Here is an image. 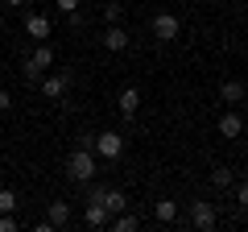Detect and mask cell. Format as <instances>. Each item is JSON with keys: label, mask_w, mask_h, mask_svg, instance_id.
<instances>
[{"label": "cell", "mask_w": 248, "mask_h": 232, "mask_svg": "<svg viewBox=\"0 0 248 232\" xmlns=\"http://www.w3.org/2000/svg\"><path fill=\"white\" fill-rule=\"evenodd\" d=\"M95 174H99V166H95V149H83V145H79V149L66 158V179H71V182H83V187H87Z\"/></svg>", "instance_id": "obj_1"}, {"label": "cell", "mask_w": 248, "mask_h": 232, "mask_svg": "<svg viewBox=\"0 0 248 232\" xmlns=\"http://www.w3.org/2000/svg\"><path fill=\"white\" fill-rule=\"evenodd\" d=\"M215 224H219V215H215V203H207V199H195V203H190V228L211 232Z\"/></svg>", "instance_id": "obj_2"}, {"label": "cell", "mask_w": 248, "mask_h": 232, "mask_svg": "<svg viewBox=\"0 0 248 232\" xmlns=\"http://www.w3.org/2000/svg\"><path fill=\"white\" fill-rule=\"evenodd\" d=\"M120 153H124V137H120V133H112V129L95 133V158H108V162H116Z\"/></svg>", "instance_id": "obj_3"}, {"label": "cell", "mask_w": 248, "mask_h": 232, "mask_svg": "<svg viewBox=\"0 0 248 232\" xmlns=\"http://www.w3.org/2000/svg\"><path fill=\"white\" fill-rule=\"evenodd\" d=\"M37 87H42L46 99H66V91H71V75H66V71H54V75H46Z\"/></svg>", "instance_id": "obj_4"}, {"label": "cell", "mask_w": 248, "mask_h": 232, "mask_svg": "<svg viewBox=\"0 0 248 232\" xmlns=\"http://www.w3.org/2000/svg\"><path fill=\"white\" fill-rule=\"evenodd\" d=\"M149 29H153V37H157V42H174V37L182 33V21H178L174 13H157Z\"/></svg>", "instance_id": "obj_5"}, {"label": "cell", "mask_w": 248, "mask_h": 232, "mask_svg": "<svg viewBox=\"0 0 248 232\" xmlns=\"http://www.w3.org/2000/svg\"><path fill=\"white\" fill-rule=\"evenodd\" d=\"M50 33H54V25H50V17H46V13H29V17H25V37L46 42Z\"/></svg>", "instance_id": "obj_6"}, {"label": "cell", "mask_w": 248, "mask_h": 232, "mask_svg": "<svg viewBox=\"0 0 248 232\" xmlns=\"http://www.w3.org/2000/svg\"><path fill=\"white\" fill-rule=\"evenodd\" d=\"M83 224H87V228H108V224H112V212H108L104 203H91V199H87V207H83Z\"/></svg>", "instance_id": "obj_7"}, {"label": "cell", "mask_w": 248, "mask_h": 232, "mask_svg": "<svg viewBox=\"0 0 248 232\" xmlns=\"http://www.w3.org/2000/svg\"><path fill=\"white\" fill-rule=\"evenodd\" d=\"M104 50H112V54H120V50H128V33H124V25H108L104 29Z\"/></svg>", "instance_id": "obj_8"}, {"label": "cell", "mask_w": 248, "mask_h": 232, "mask_svg": "<svg viewBox=\"0 0 248 232\" xmlns=\"http://www.w3.org/2000/svg\"><path fill=\"white\" fill-rule=\"evenodd\" d=\"M116 108L124 112V120H128V116H137V108H141V91H137V87H124L120 99H116Z\"/></svg>", "instance_id": "obj_9"}, {"label": "cell", "mask_w": 248, "mask_h": 232, "mask_svg": "<svg viewBox=\"0 0 248 232\" xmlns=\"http://www.w3.org/2000/svg\"><path fill=\"white\" fill-rule=\"evenodd\" d=\"M240 133H244V120H240L236 112H223L219 116V137H228V141H232V137H240Z\"/></svg>", "instance_id": "obj_10"}, {"label": "cell", "mask_w": 248, "mask_h": 232, "mask_svg": "<svg viewBox=\"0 0 248 232\" xmlns=\"http://www.w3.org/2000/svg\"><path fill=\"white\" fill-rule=\"evenodd\" d=\"M219 99L223 104H240V99H244V83L240 79H223L219 83Z\"/></svg>", "instance_id": "obj_11"}, {"label": "cell", "mask_w": 248, "mask_h": 232, "mask_svg": "<svg viewBox=\"0 0 248 232\" xmlns=\"http://www.w3.org/2000/svg\"><path fill=\"white\" fill-rule=\"evenodd\" d=\"M29 63L42 66V71H50V66H54V46H50V42H37V50L29 54Z\"/></svg>", "instance_id": "obj_12"}, {"label": "cell", "mask_w": 248, "mask_h": 232, "mask_svg": "<svg viewBox=\"0 0 248 232\" xmlns=\"http://www.w3.org/2000/svg\"><path fill=\"white\" fill-rule=\"evenodd\" d=\"M108 228H116V232H137V228H141V220H137L133 212H116Z\"/></svg>", "instance_id": "obj_13"}, {"label": "cell", "mask_w": 248, "mask_h": 232, "mask_svg": "<svg viewBox=\"0 0 248 232\" xmlns=\"http://www.w3.org/2000/svg\"><path fill=\"white\" fill-rule=\"evenodd\" d=\"M104 207H108L112 215H116V212H124V207H128V199H124V191H120V187H108V191H104Z\"/></svg>", "instance_id": "obj_14"}, {"label": "cell", "mask_w": 248, "mask_h": 232, "mask_svg": "<svg viewBox=\"0 0 248 232\" xmlns=\"http://www.w3.org/2000/svg\"><path fill=\"white\" fill-rule=\"evenodd\" d=\"M232 182H236V170H228V166H215L211 170V187L215 191H228Z\"/></svg>", "instance_id": "obj_15"}, {"label": "cell", "mask_w": 248, "mask_h": 232, "mask_svg": "<svg viewBox=\"0 0 248 232\" xmlns=\"http://www.w3.org/2000/svg\"><path fill=\"white\" fill-rule=\"evenodd\" d=\"M50 224L54 228H66V224H71V203H62V199L50 203Z\"/></svg>", "instance_id": "obj_16"}, {"label": "cell", "mask_w": 248, "mask_h": 232, "mask_svg": "<svg viewBox=\"0 0 248 232\" xmlns=\"http://www.w3.org/2000/svg\"><path fill=\"white\" fill-rule=\"evenodd\" d=\"M178 220V203L174 199H157V224H174Z\"/></svg>", "instance_id": "obj_17"}, {"label": "cell", "mask_w": 248, "mask_h": 232, "mask_svg": "<svg viewBox=\"0 0 248 232\" xmlns=\"http://www.w3.org/2000/svg\"><path fill=\"white\" fill-rule=\"evenodd\" d=\"M17 191H9V187H0V212H17Z\"/></svg>", "instance_id": "obj_18"}, {"label": "cell", "mask_w": 248, "mask_h": 232, "mask_svg": "<svg viewBox=\"0 0 248 232\" xmlns=\"http://www.w3.org/2000/svg\"><path fill=\"white\" fill-rule=\"evenodd\" d=\"M120 17H124L120 4H104V21H108V25H120Z\"/></svg>", "instance_id": "obj_19"}, {"label": "cell", "mask_w": 248, "mask_h": 232, "mask_svg": "<svg viewBox=\"0 0 248 232\" xmlns=\"http://www.w3.org/2000/svg\"><path fill=\"white\" fill-rule=\"evenodd\" d=\"M21 224H17V215L13 212H0V232H17Z\"/></svg>", "instance_id": "obj_20"}, {"label": "cell", "mask_w": 248, "mask_h": 232, "mask_svg": "<svg viewBox=\"0 0 248 232\" xmlns=\"http://www.w3.org/2000/svg\"><path fill=\"white\" fill-rule=\"evenodd\" d=\"M104 191H108V187H99V182H87V199H91V203H104Z\"/></svg>", "instance_id": "obj_21"}, {"label": "cell", "mask_w": 248, "mask_h": 232, "mask_svg": "<svg viewBox=\"0 0 248 232\" xmlns=\"http://www.w3.org/2000/svg\"><path fill=\"white\" fill-rule=\"evenodd\" d=\"M58 13H66V17H71V13H79V0H58Z\"/></svg>", "instance_id": "obj_22"}, {"label": "cell", "mask_w": 248, "mask_h": 232, "mask_svg": "<svg viewBox=\"0 0 248 232\" xmlns=\"http://www.w3.org/2000/svg\"><path fill=\"white\" fill-rule=\"evenodd\" d=\"M236 203L248 207V182H240V187H236Z\"/></svg>", "instance_id": "obj_23"}, {"label": "cell", "mask_w": 248, "mask_h": 232, "mask_svg": "<svg viewBox=\"0 0 248 232\" xmlns=\"http://www.w3.org/2000/svg\"><path fill=\"white\" fill-rule=\"evenodd\" d=\"M9 108H13V96H9V91H0V112H9Z\"/></svg>", "instance_id": "obj_24"}, {"label": "cell", "mask_w": 248, "mask_h": 232, "mask_svg": "<svg viewBox=\"0 0 248 232\" xmlns=\"http://www.w3.org/2000/svg\"><path fill=\"white\" fill-rule=\"evenodd\" d=\"M4 4H17V9H25V0H4Z\"/></svg>", "instance_id": "obj_25"}, {"label": "cell", "mask_w": 248, "mask_h": 232, "mask_svg": "<svg viewBox=\"0 0 248 232\" xmlns=\"http://www.w3.org/2000/svg\"><path fill=\"white\" fill-rule=\"evenodd\" d=\"M0 33H4V13H0Z\"/></svg>", "instance_id": "obj_26"}, {"label": "cell", "mask_w": 248, "mask_h": 232, "mask_svg": "<svg viewBox=\"0 0 248 232\" xmlns=\"http://www.w3.org/2000/svg\"><path fill=\"white\" fill-rule=\"evenodd\" d=\"M228 4H248V0H228Z\"/></svg>", "instance_id": "obj_27"}, {"label": "cell", "mask_w": 248, "mask_h": 232, "mask_svg": "<svg viewBox=\"0 0 248 232\" xmlns=\"http://www.w3.org/2000/svg\"><path fill=\"white\" fill-rule=\"evenodd\" d=\"M170 4H186V0H170Z\"/></svg>", "instance_id": "obj_28"}]
</instances>
